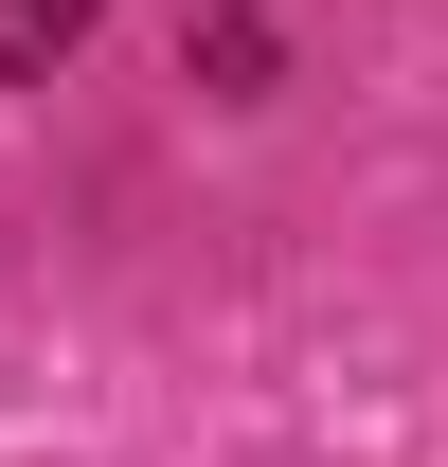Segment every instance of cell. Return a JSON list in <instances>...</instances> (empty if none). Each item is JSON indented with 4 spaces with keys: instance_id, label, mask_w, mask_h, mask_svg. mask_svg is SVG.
<instances>
[{
    "instance_id": "1",
    "label": "cell",
    "mask_w": 448,
    "mask_h": 467,
    "mask_svg": "<svg viewBox=\"0 0 448 467\" xmlns=\"http://www.w3.org/2000/svg\"><path fill=\"white\" fill-rule=\"evenodd\" d=\"M90 18H108V0H0V90L72 72V55H90Z\"/></svg>"
},
{
    "instance_id": "2",
    "label": "cell",
    "mask_w": 448,
    "mask_h": 467,
    "mask_svg": "<svg viewBox=\"0 0 448 467\" xmlns=\"http://www.w3.org/2000/svg\"><path fill=\"white\" fill-rule=\"evenodd\" d=\"M179 72H198V90H270V0H198Z\"/></svg>"
}]
</instances>
